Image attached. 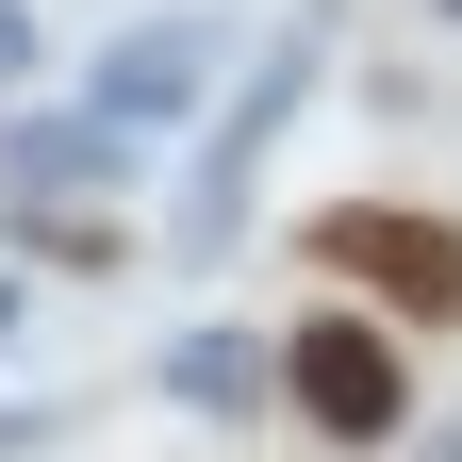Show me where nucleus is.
Instances as JSON below:
<instances>
[{
	"mask_svg": "<svg viewBox=\"0 0 462 462\" xmlns=\"http://www.w3.org/2000/svg\"><path fill=\"white\" fill-rule=\"evenodd\" d=\"M281 413H298V430H330V446H396V430H413L396 314H364V298L298 314V330H281Z\"/></svg>",
	"mask_w": 462,
	"mask_h": 462,
	"instance_id": "obj_1",
	"label": "nucleus"
},
{
	"mask_svg": "<svg viewBox=\"0 0 462 462\" xmlns=\"http://www.w3.org/2000/svg\"><path fill=\"white\" fill-rule=\"evenodd\" d=\"M298 248H314L364 314H413V330H430V314H462V231H446V215H413V199H330Z\"/></svg>",
	"mask_w": 462,
	"mask_h": 462,
	"instance_id": "obj_2",
	"label": "nucleus"
},
{
	"mask_svg": "<svg viewBox=\"0 0 462 462\" xmlns=\"http://www.w3.org/2000/svg\"><path fill=\"white\" fill-rule=\"evenodd\" d=\"M314 67H330V50H314V33H281L264 67L231 83V116L199 133V165H182V248H199V264L231 248V231H248V182H264V149H281V116L314 99Z\"/></svg>",
	"mask_w": 462,
	"mask_h": 462,
	"instance_id": "obj_3",
	"label": "nucleus"
},
{
	"mask_svg": "<svg viewBox=\"0 0 462 462\" xmlns=\"http://www.w3.org/2000/svg\"><path fill=\"white\" fill-rule=\"evenodd\" d=\"M215 0H165V17H133L116 50H83V116H116V133H182V116L215 99Z\"/></svg>",
	"mask_w": 462,
	"mask_h": 462,
	"instance_id": "obj_4",
	"label": "nucleus"
},
{
	"mask_svg": "<svg viewBox=\"0 0 462 462\" xmlns=\"http://www.w3.org/2000/svg\"><path fill=\"white\" fill-rule=\"evenodd\" d=\"M133 165H149V133H116L83 99H17L0 116V199H116Z\"/></svg>",
	"mask_w": 462,
	"mask_h": 462,
	"instance_id": "obj_5",
	"label": "nucleus"
},
{
	"mask_svg": "<svg viewBox=\"0 0 462 462\" xmlns=\"http://www.w3.org/2000/svg\"><path fill=\"white\" fill-rule=\"evenodd\" d=\"M149 380L182 396V413H215V430H248V413H281V346H264V330H231V314H215V330H182V346H165Z\"/></svg>",
	"mask_w": 462,
	"mask_h": 462,
	"instance_id": "obj_6",
	"label": "nucleus"
},
{
	"mask_svg": "<svg viewBox=\"0 0 462 462\" xmlns=\"http://www.w3.org/2000/svg\"><path fill=\"white\" fill-rule=\"evenodd\" d=\"M17 248H33L50 281H116V264H133V231H116L99 199H83V215H67V199H17Z\"/></svg>",
	"mask_w": 462,
	"mask_h": 462,
	"instance_id": "obj_7",
	"label": "nucleus"
},
{
	"mask_svg": "<svg viewBox=\"0 0 462 462\" xmlns=\"http://www.w3.org/2000/svg\"><path fill=\"white\" fill-rule=\"evenodd\" d=\"M33 50H50V33H33V0H0V83H33Z\"/></svg>",
	"mask_w": 462,
	"mask_h": 462,
	"instance_id": "obj_8",
	"label": "nucleus"
},
{
	"mask_svg": "<svg viewBox=\"0 0 462 462\" xmlns=\"http://www.w3.org/2000/svg\"><path fill=\"white\" fill-rule=\"evenodd\" d=\"M413 462H462V413H430V430H413Z\"/></svg>",
	"mask_w": 462,
	"mask_h": 462,
	"instance_id": "obj_9",
	"label": "nucleus"
},
{
	"mask_svg": "<svg viewBox=\"0 0 462 462\" xmlns=\"http://www.w3.org/2000/svg\"><path fill=\"white\" fill-rule=\"evenodd\" d=\"M430 17H446V33H462V0H430Z\"/></svg>",
	"mask_w": 462,
	"mask_h": 462,
	"instance_id": "obj_10",
	"label": "nucleus"
}]
</instances>
